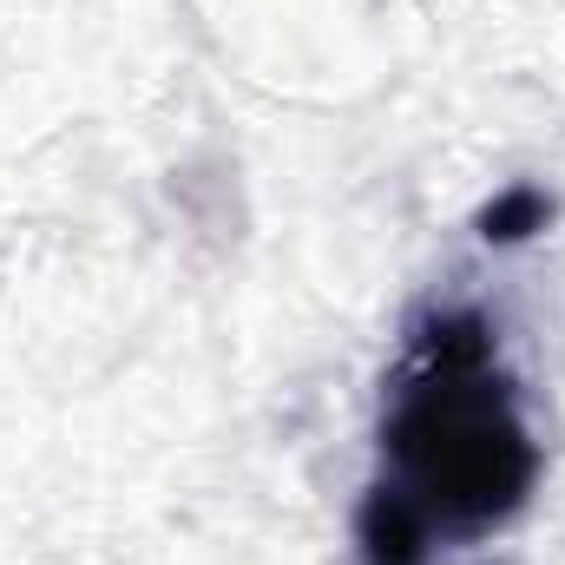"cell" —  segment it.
I'll return each mask as SVG.
<instances>
[{
    "label": "cell",
    "mask_w": 565,
    "mask_h": 565,
    "mask_svg": "<svg viewBox=\"0 0 565 565\" xmlns=\"http://www.w3.org/2000/svg\"><path fill=\"white\" fill-rule=\"evenodd\" d=\"M546 447L480 309H427L382 402V480L434 546L487 540L540 493Z\"/></svg>",
    "instance_id": "cell-1"
},
{
    "label": "cell",
    "mask_w": 565,
    "mask_h": 565,
    "mask_svg": "<svg viewBox=\"0 0 565 565\" xmlns=\"http://www.w3.org/2000/svg\"><path fill=\"white\" fill-rule=\"evenodd\" d=\"M553 191L546 184H507L487 211H480V237L487 244H500V250H513V244H526V237H540L546 224H553Z\"/></svg>",
    "instance_id": "cell-2"
}]
</instances>
